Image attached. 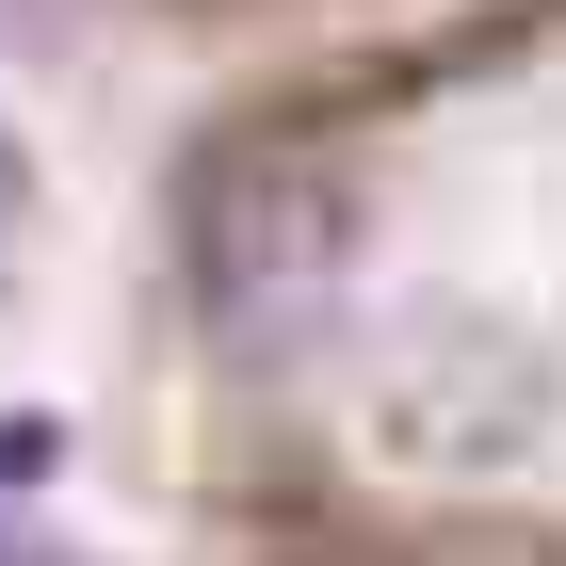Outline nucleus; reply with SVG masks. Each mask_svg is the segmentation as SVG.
<instances>
[{"label": "nucleus", "instance_id": "nucleus-1", "mask_svg": "<svg viewBox=\"0 0 566 566\" xmlns=\"http://www.w3.org/2000/svg\"><path fill=\"white\" fill-rule=\"evenodd\" d=\"M0 17H33V0H0Z\"/></svg>", "mask_w": 566, "mask_h": 566}]
</instances>
